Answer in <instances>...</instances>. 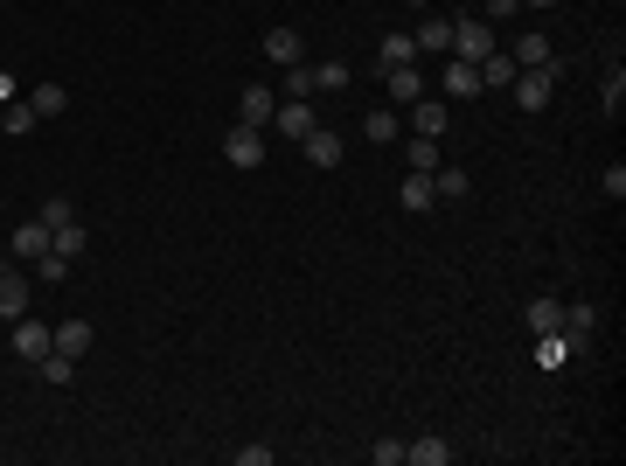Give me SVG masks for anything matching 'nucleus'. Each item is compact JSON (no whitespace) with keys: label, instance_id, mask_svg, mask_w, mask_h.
<instances>
[{"label":"nucleus","instance_id":"obj_35","mask_svg":"<svg viewBox=\"0 0 626 466\" xmlns=\"http://www.w3.org/2000/svg\"><path fill=\"white\" fill-rule=\"evenodd\" d=\"M35 216H42V223H49V230H56V223H70V216H77V209H70V202H63V195H49V202H42V209H35Z\"/></svg>","mask_w":626,"mask_h":466},{"label":"nucleus","instance_id":"obj_33","mask_svg":"<svg viewBox=\"0 0 626 466\" xmlns=\"http://www.w3.org/2000/svg\"><path fill=\"white\" fill-rule=\"evenodd\" d=\"M404 154H411V167H425V174H432V167H439V140H411Z\"/></svg>","mask_w":626,"mask_h":466},{"label":"nucleus","instance_id":"obj_12","mask_svg":"<svg viewBox=\"0 0 626 466\" xmlns=\"http://www.w3.org/2000/svg\"><path fill=\"white\" fill-rule=\"evenodd\" d=\"M383 84H390V105H418V98H425V70H418V63L383 70Z\"/></svg>","mask_w":626,"mask_h":466},{"label":"nucleus","instance_id":"obj_39","mask_svg":"<svg viewBox=\"0 0 626 466\" xmlns=\"http://www.w3.org/2000/svg\"><path fill=\"white\" fill-rule=\"evenodd\" d=\"M522 7H557V0H522Z\"/></svg>","mask_w":626,"mask_h":466},{"label":"nucleus","instance_id":"obj_1","mask_svg":"<svg viewBox=\"0 0 626 466\" xmlns=\"http://www.w3.org/2000/svg\"><path fill=\"white\" fill-rule=\"evenodd\" d=\"M557 77H564V63L515 70V84H508V91H515V105H522V112H543V105H550V91H557Z\"/></svg>","mask_w":626,"mask_h":466},{"label":"nucleus","instance_id":"obj_37","mask_svg":"<svg viewBox=\"0 0 626 466\" xmlns=\"http://www.w3.org/2000/svg\"><path fill=\"white\" fill-rule=\"evenodd\" d=\"M237 466H272V446H237Z\"/></svg>","mask_w":626,"mask_h":466},{"label":"nucleus","instance_id":"obj_40","mask_svg":"<svg viewBox=\"0 0 626 466\" xmlns=\"http://www.w3.org/2000/svg\"><path fill=\"white\" fill-rule=\"evenodd\" d=\"M404 7H432V0H404Z\"/></svg>","mask_w":626,"mask_h":466},{"label":"nucleus","instance_id":"obj_4","mask_svg":"<svg viewBox=\"0 0 626 466\" xmlns=\"http://www.w3.org/2000/svg\"><path fill=\"white\" fill-rule=\"evenodd\" d=\"M49 341H56V355L84 362V355H91V341H98V327H91V320H56V327H49Z\"/></svg>","mask_w":626,"mask_h":466},{"label":"nucleus","instance_id":"obj_32","mask_svg":"<svg viewBox=\"0 0 626 466\" xmlns=\"http://www.w3.org/2000/svg\"><path fill=\"white\" fill-rule=\"evenodd\" d=\"M286 98H313V63H293V70H286Z\"/></svg>","mask_w":626,"mask_h":466},{"label":"nucleus","instance_id":"obj_13","mask_svg":"<svg viewBox=\"0 0 626 466\" xmlns=\"http://www.w3.org/2000/svg\"><path fill=\"white\" fill-rule=\"evenodd\" d=\"M42 251H49V223H42V216H28V223H14V258H21V265H35Z\"/></svg>","mask_w":626,"mask_h":466},{"label":"nucleus","instance_id":"obj_17","mask_svg":"<svg viewBox=\"0 0 626 466\" xmlns=\"http://www.w3.org/2000/svg\"><path fill=\"white\" fill-rule=\"evenodd\" d=\"M473 70H480V91H508V84H515V56H501V49L480 56Z\"/></svg>","mask_w":626,"mask_h":466},{"label":"nucleus","instance_id":"obj_22","mask_svg":"<svg viewBox=\"0 0 626 466\" xmlns=\"http://www.w3.org/2000/svg\"><path fill=\"white\" fill-rule=\"evenodd\" d=\"M557 327H564V307H557L550 293H536V300H529V334H557Z\"/></svg>","mask_w":626,"mask_h":466},{"label":"nucleus","instance_id":"obj_24","mask_svg":"<svg viewBox=\"0 0 626 466\" xmlns=\"http://www.w3.org/2000/svg\"><path fill=\"white\" fill-rule=\"evenodd\" d=\"M0 126H7V133L21 140V133H35V126H42V112H35L28 98H14V105H0Z\"/></svg>","mask_w":626,"mask_h":466},{"label":"nucleus","instance_id":"obj_19","mask_svg":"<svg viewBox=\"0 0 626 466\" xmlns=\"http://www.w3.org/2000/svg\"><path fill=\"white\" fill-rule=\"evenodd\" d=\"M300 147H307V160H313V167H341V133H327V126H313V133L300 140Z\"/></svg>","mask_w":626,"mask_h":466},{"label":"nucleus","instance_id":"obj_14","mask_svg":"<svg viewBox=\"0 0 626 466\" xmlns=\"http://www.w3.org/2000/svg\"><path fill=\"white\" fill-rule=\"evenodd\" d=\"M557 334H564L571 348H585V341L599 334V313H592V307H585V300H578V307H564V327H557Z\"/></svg>","mask_w":626,"mask_h":466},{"label":"nucleus","instance_id":"obj_9","mask_svg":"<svg viewBox=\"0 0 626 466\" xmlns=\"http://www.w3.org/2000/svg\"><path fill=\"white\" fill-rule=\"evenodd\" d=\"M49 348H56V341H49V320H28V313H21V320H14V355H21V362H42Z\"/></svg>","mask_w":626,"mask_h":466},{"label":"nucleus","instance_id":"obj_10","mask_svg":"<svg viewBox=\"0 0 626 466\" xmlns=\"http://www.w3.org/2000/svg\"><path fill=\"white\" fill-rule=\"evenodd\" d=\"M265 56H272L279 70L307 63V42H300V28H265Z\"/></svg>","mask_w":626,"mask_h":466},{"label":"nucleus","instance_id":"obj_21","mask_svg":"<svg viewBox=\"0 0 626 466\" xmlns=\"http://www.w3.org/2000/svg\"><path fill=\"white\" fill-rule=\"evenodd\" d=\"M480 91V70L460 63V56H446V98H473Z\"/></svg>","mask_w":626,"mask_h":466},{"label":"nucleus","instance_id":"obj_5","mask_svg":"<svg viewBox=\"0 0 626 466\" xmlns=\"http://www.w3.org/2000/svg\"><path fill=\"white\" fill-rule=\"evenodd\" d=\"M272 126H279V140H307L313 126H320V112H313L307 98H286V105L272 112Z\"/></svg>","mask_w":626,"mask_h":466},{"label":"nucleus","instance_id":"obj_8","mask_svg":"<svg viewBox=\"0 0 626 466\" xmlns=\"http://www.w3.org/2000/svg\"><path fill=\"white\" fill-rule=\"evenodd\" d=\"M272 112H279V98H272L265 84H251V91L237 98V126H251V133H265V126H272Z\"/></svg>","mask_w":626,"mask_h":466},{"label":"nucleus","instance_id":"obj_25","mask_svg":"<svg viewBox=\"0 0 626 466\" xmlns=\"http://www.w3.org/2000/svg\"><path fill=\"white\" fill-rule=\"evenodd\" d=\"M571 355H578V348H571L564 334H536V369H564Z\"/></svg>","mask_w":626,"mask_h":466},{"label":"nucleus","instance_id":"obj_36","mask_svg":"<svg viewBox=\"0 0 626 466\" xmlns=\"http://www.w3.org/2000/svg\"><path fill=\"white\" fill-rule=\"evenodd\" d=\"M508 14H522V0H480V21H508Z\"/></svg>","mask_w":626,"mask_h":466},{"label":"nucleus","instance_id":"obj_29","mask_svg":"<svg viewBox=\"0 0 626 466\" xmlns=\"http://www.w3.org/2000/svg\"><path fill=\"white\" fill-rule=\"evenodd\" d=\"M362 140H369V147H390V140H397V112H369V119H362Z\"/></svg>","mask_w":626,"mask_h":466},{"label":"nucleus","instance_id":"obj_34","mask_svg":"<svg viewBox=\"0 0 626 466\" xmlns=\"http://www.w3.org/2000/svg\"><path fill=\"white\" fill-rule=\"evenodd\" d=\"M369 460H376V466H404V439H376Z\"/></svg>","mask_w":626,"mask_h":466},{"label":"nucleus","instance_id":"obj_26","mask_svg":"<svg viewBox=\"0 0 626 466\" xmlns=\"http://www.w3.org/2000/svg\"><path fill=\"white\" fill-rule=\"evenodd\" d=\"M28 105H35L42 119H56V112H70V91H63V84H35V91H28Z\"/></svg>","mask_w":626,"mask_h":466},{"label":"nucleus","instance_id":"obj_3","mask_svg":"<svg viewBox=\"0 0 626 466\" xmlns=\"http://www.w3.org/2000/svg\"><path fill=\"white\" fill-rule=\"evenodd\" d=\"M223 160H230V167H265V133L230 126V133H223Z\"/></svg>","mask_w":626,"mask_h":466},{"label":"nucleus","instance_id":"obj_16","mask_svg":"<svg viewBox=\"0 0 626 466\" xmlns=\"http://www.w3.org/2000/svg\"><path fill=\"white\" fill-rule=\"evenodd\" d=\"M508 56H515V70H543V63H557V49H550V35H522V42H515Z\"/></svg>","mask_w":626,"mask_h":466},{"label":"nucleus","instance_id":"obj_6","mask_svg":"<svg viewBox=\"0 0 626 466\" xmlns=\"http://www.w3.org/2000/svg\"><path fill=\"white\" fill-rule=\"evenodd\" d=\"M35 300V272H0V320H21Z\"/></svg>","mask_w":626,"mask_h":466},{"label":"nucleus","instance_id":"obj_11","mask_svg":"<svg viewBox=\"0 0 626 466\" xmlns=\"http://www.w3.org/2000/svg\"><path fill=\"white\" fill-rule=\"evenodd\" d=\"M411 126H418V140H446V126H453L446 98H418V105H411Z\"/></svg>","mask_w":626,"mask_h":466},{"label":"nucleus","instance_id":"obj_20","mask_svg":"<svg viewBox=\"0 0 626 466\" xmlns=\"http://www.w3.org/2000/svg\"><path fill=\"white\" fill-rule=\"evenodd\" d=\"M84 244H91V230H84V223H77V216H70V223H56V230H49V251H63V258H84Z\"/></svg>","mask_w":626,"mask_h":466},{"label":"nucleus","instance_id":"obj_31","mask_svg":"<svg viewBox=\"0 0 626 466\" xmlns=\"http://www.w3.org/2000/svg\"><path fill=\"white\" fill-rule=\"evenodd\" d=\"M313 91H348V63H313Z\"/></svg>","mask_w":626,"mask_h":466},{"label":"nucleus","instance_id":"obj_30","mask_svg":"<svg viewBox=\"0 0 626 466\" xmlns=\"http://www.w3.org/2000/svg\"><path fill=\"white\" fill-rule=\"evenodd\" d=\"M432 188H439L446 202H460V195H473V181L460 174V167H432Z\"/></svg>","mask_w":626,"mask_h":466},{"label":"nucleus","instance_id":"obj_2","mask_svg":"<svg viewBox=\"0 0 626 466\" xmlns=\"http://www.w3.org/2000/svg\"><path fill=\"white\" fill-rule=\"evenodd\" d=\"M501 42H494V21H480V14H467V21H453V56L460 63H480V56H494Z\"/></svg>","mask_w":626,"mask_h":466},{"label":"nucleus","instance_id":"obj_38","mask_svg":"<svg viewBox=\"0 0 626 466\" xmlns=\"http://www.w3.org/2000/svg\"><path fill=\"white\" fill-rule=\"evenodd\" d=\"M21 98V84H14V70H0V105H14Z\"/></svg>","mask_w":626,"mask_h":466},{"label":"nucleus","instance_id":"obj_7","mask_svg":"<svg viewBox=\"0 0 626 466\" xmlns=\"http://www.w3.org/2000/svg\"><path fill=\"white\" fill-rule=\"evenodd\" d=\"M411 42H418V56H453V14H425Z\"/></svg>","mask_w":626,"mask_h":466},{"label":"nucleus","instance_id":"obj_23","mask_svg":"<svg viewBox=\"0 0 626 466\" xmlns=\"http://www.w3.org/2000/svg\"><path fill=\"white\" fill-rule=\"evenodd\" d=\"M404 460L411 466H453V446H446V439H411Z\"/></svg>","mask_w":626,"mask_h":466},{"label":"nucleus","instance_id":"obj_28","mask_svg":"<svg viewBox=\"0 0 626 466\" xmlns=\"http://www.w3.org/2000/svg\"><path fill=\"white\" fill-rule=\"evenodd\" d=\"M599 98H606V119H620V112H626V70H620V63L606 70V84H599Z\"/></svg>","mask_w":626,"mask_h":466},{"label":"nucleus","instance_id":"obj_15","mask_svg":"<svg viewBox=\"0 0 626 466\" xmlns=\"http://www.w3.org/2000/svg\"><path fill=\"white\" fill-rule=\"evenodd\" d=\"M404 63H418V42H411V35H383V49H376V77H383V70H404Z\"/></svg>","mask_w":626,"mask_h":466},{"label":"nucleus","instance_id":"obj_27","mask_svg":"<svg viewBox=\"0 0 626 466\" xmlns=\"http://www.w3.org/2000/svg\"><path fill=\"white\" fill-rule=\"evenodd\" d=\"M35 369H42V383H49V390H70V376H77V362H70V355H56V348H49Z\"/></svg>","mask_w":626,"mask_h":466},{"label":"nucleus","instance_id":"obj_18","mask_svg":"<svg viewBox=\"0 0 626 466\" xmlns=\"http://www.w3.org/2000/svg\"><path fill=\"white\" fill-rule=\"evenodd\" d=\"M432 202H439V188H432V174H425V167H411V174H404V209H411V216H425Z\"/></svg>","mask_w":626,"mask_h":466}]
</instances>
